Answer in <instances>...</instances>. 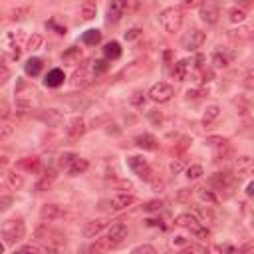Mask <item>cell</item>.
Returning <instances> with one entry per match:
<instances>
[{"label": "cell", "mask_w": 254, "mask_h": 254, "mask_svg": "<svg viewBox=\"0 0 254 254\" xmlns=\"http://www.w3.org/2000/svg\"><path fill=\"white\" fill-rule=\"evenodd\" d=\"M212 65L214 67H228V58L222 56L220 52H214L212 54Z\"/></svg>", "instance_id": "43"}, {"label": "cell", "mask_w": 254, "mask_h": 254, "mask_svg": "<svg viewBox=\"0 0 254 254\" xmlns=\"http://www.w3.org/2000/svg\"><path fill=\"white\" fill-rule=\"evenodd\" d=\"M8 77H10V71H8L6 64H2V65H0V83L4 85V83L8 81Z\"/></svg>", "instance_id": "52"}, {"label": "cell", "mask_w": 254, "mask_h": 254, "mask_svg": "<svg viewBox=\"0 0 254 254\" xmlns=\"http://www.w3.org/2000/svg\"><path fill=\"white\" fill-rule=\"evenodd\" d=\"M177 200L179 202H189L190 200V189H181L177 192Z\"/></svg>", "instance_id": "50"}, {"label": "cell", "mask_w": 254, "mask_h": 254, "mask_svg": "<svg viewBox=\"0 0 254 254\" xmlns=\"http://www.w3.org/2000/svg\"><path fill=\"white\" fill-rule=\"evenodd\" d=\"M204 40H206V34H204L202 30L190 28L189 32L183 34V38H181V48L187 50V52H196V50L204 44Z\"/></svg>", "instance_id": "4"}, {"label": "cell", "mask_w": 254, "mask_h": 254, "mask_svg": "<svg viewBox=\"0 0 254 254\" xmlns=\"http://www.w3.org/2000/svg\"><path fill=\"white\" fill-rule=\"evenodd\" d=\"M147 95H149V99L155 101V103H167V101L175 95V89H173L171 83H167V81H159V83H155V85L149 89Z\"/></svg>", "instance_id": "6"}, {"label": "cell", "mask_w": 254, "mask_h": 254, "mask_svg": "<svg viewBox=\"0 0 254 254\" xmlns=\"http://www.w3.org/2000/svg\"><path fill=\"white\" fill-rule=\"evenodd\" d=\"M42 67H44V62H42L40 58H30V60L24 64V71H26V75H32V77L40 75Z\"/></svg>", "instance_id": "22"}, {"label": "cell", "mask_w": 254, "mask_h": 254, "mask_svg": "<svg viewBox=\"0 0 254 254\" xmlns=\"http://www.w3.org/2000/svg\"><path fill=\"white\" fill-rule=\"evenodd\" d=\"M141 36V28H131L129 32H125V40H135Z\"/></svg>", "instance_id": "54"}, {"label": "cell", "mask_w": 254, "mask_h": 254, "mask_svg": "<svg viewBox=\"0 0 254 254\" xmlns=\"http://www.w3.org/2000/svg\"><path fill=\"white\" fill-rule=\"evenodd\" d=\"M12 254H42V248L38 244H24L18 250H14Z\"/></svg>", "instance_id": "38"}, {"label": "cell", "mask_w": 254, "mask_h": 254, "mask_svg": "<svg viewBox=\"0 0 254 254\" xmlns=\"http://www.w3.org/2000/svg\"><path fill=\"white\" fill-rule=\"evenodd\" d=\"M10 202H12V196L2 194V196H0V210H6V208L10 206Z\"/></svg>", "instance_id": "55"}, {"label": "cell", "mask_w": 254, "mask_h": 254, "mask_svg": "<svg viewBox=\"0 0 254 254\" xmlns=\"http://www.w3.org/2000/svg\"><path fill=\"white\" fill-rule=\"evenodd\" d=\"M18 171H26V173H36L40 169V159L38 157H22L20 161H16L14 165Z\"/></svg>", "instance_id": "18"}, {"label": "cell", "mask_w": 254, "mask_h": 254, "mask_svg": "<svg viewBox=\"0 0 254 254\" xmlns=\"http://www.w3.org/2000/svg\"><path fill=\"white\" fill-rule=\"evenodd\" d=\"M183 171H185V161H183V159H175V161L171 163V173L179 175V173H183Z\"/></svg>", "instance_id": "47"}, {"label": "cell", "mask_w": 254, "mask_h": 254, "mask_svg": "<svg viewBox=\"0 0 254 254\" xmlns=\"http://www.w3.org/2000/svg\"><path fill=\"white\" fill-rule=\"evenodd\" d=\"M143 95H145L143 91H135V93H133V97H131V103H133V105H143V101H145V97H143Z\"/></svg>", "instance_id": "53"}, {"label": "cell", "mask_w": 254, "mask_h": 254, "mask_svg": "<svg viewBox=\"0 0 254 254\" xmlns=\"http://www.w3.org/2000/svg\"><path fill=\"white\" fill-rule=\"evenodd\" d=\"M179 254H206V248L200 244H187Z\"/></svg>", "instance_id": "42"}, {"label": "cell", "mask_w": 254, "mask_h": 254, "mask_svg": "<svg viewBox=\"0 0 254 254\" xmlns=\"http://www.w3.org/2000/svg\"><path fill=\"white\" fill-rule=\"evenodd\" d=\"M228 18H230V22H234V24L244 22V20H246V10H244V8H238V6H234V8H230Z\"/></svg>", "instance_id": "33"}, {"label": "cell", "mask_w": 254, "mask_h": 254, "mask_svg": "<svg viewBox=\"0 0 254 254\" xmlns=\"http://www.w3.org/2000/svg\"><path fill=\"white\" fill-rule=\"evenodd\" d=\"M4 179H6V185H8L12 190H18V189L24 185V179H22L20 173H16V169H14V171H8Z\"/></svg>", "instance_id": "27"}, {"label": "cell", "mask_w": 254, "mask_h": 254, "mask_svg": "<svg viewBox=\"0 0 254 254\" xmlns=\"http://www.w3.org/2000/svg\"><path fill=\"white\" fill-rule=\"evenodd\" d=\"M89 169V161L87 159H81V157H77L73 163H71V167L67 169V173L71 175V177H75V175H81V173H85Z\"/></svg>", "instance_id": "26"}, {"label": "cell", "mask_w": 254, "mask_h": 254, "mask_svg": "<svg viewBox=\"0 0 254 254\" xmlns=\"http://www.w3.org/2000/svg\"><path fill=\"white\" fill-rule=\"evenodd\" d=\"M127 165L131 167V171L143 179V181H153V167L147 163V159L139 157V155H133V157H127Z\"/></svg>", "instance_id": "5"}, {"label": "cell", "mask_w": 254, "mask_h": 254, "mask_svg": "<svg viewBox=\"0 0 254 254\" xmlns=\"http://www.w3.org/2000/svg\"><path fill=\"white\" fill-rule=\"evenodd\" d=\"M250 175H254V159L250 155L238 157L236 163H234V179L240 181V179H246Z\"/></svg>", "instance_id": "7"}, {"label": "cell", "mask_w": 254, "mask_h": 254, "mask_svg": "<svg viewBox=\"0 0 254 254\" xmlns=\"http://www.w3.org/2000/svg\"><path fill=\"white\" fill-rule=\"evenodd\" d=\"M196 212H198V214H200V218H202V220H200V222H202V224H204V226H206V220H208V222H212V218H214V216H212V212H210V210H204V208H200V206H198V208H196Z\"/></svg>", "instance_id": "48"}, {"label": "cell", "mask_w": 254, "mask_h": 254, "mask_svg": "<svg viewBox=\"0 0 254 254\" xmlns=\"http://www.w3.org/2000/svg\"><path fill=\"white\" fill-rule=\"evenodd\" d=\"M0 234H2L4 246L16 244V242H20V240L26 236V224H24L22 218H8V220L2 222Z\"/></svg>", "instance_id": "1"}, {"label": "cell", "mask_w": 254, "mask_h": 254, "mask_svg": "<svg viewBox=\"0 0 254 254\" xmlns=\"http://www.w3.org/2000/svg\"><path fill=\"white\" fill-rule=\"evenodd\" d=\"M206 145H208V147H212V149H216V151H222V149H228V139L212 135V137H208V139H206Z\"/></svg>", "instance_id": "30"}, {"label": "cell", "mask_w": 254, "mask_h": 254, "mask_svg": "<svg viewBox=\"0 0 254 254\" xmlns=\"http://www.w3.org/2000/svg\"><path fill=\"white\" fill-rule=\"evenodd\" d=\"M44 44V38L40 36V34H32L30 38H28V50L30 52H36V50H40V46Z\"/></svg>", "instance_id": "39"}, {"label": "cell", "mask_w": 254, "mask_h": 254, "mask_svg": "<svg viewBox=\"0 0 254 254\" xmlns=\"http://www.w3.org/2000/svg\"><path fill=\"white\" fill-rule=\"evenodd\" d=\"M125 10H127V2H123V0H117V2H111L109 6H107V24H115V22H119L123 16H125Z\"/></svg>", "instance_id": "10"}, {"label": "cell", "mask_w": 254, "mask_h": 254, "mask_svg": "<svg viewBox=\"0 0 254 254\" xmlns=\"http://www.w3.org/2000/svg\"><path fill=\"white\" fill-rule=\"evenodd\" d=\"M91 75H93V73H87L85 65H81L79 69L73 71V75H71V85H73V87H83V85H87V83L91 81Z\"/></svg>", "instance_id": "19"}, {"label": "cell", "mask_w": 254, "mask_h": 254, "mask_svg": "<svg viewBox=\"0 0 254 254\" xmlns=\"http://www.w3.org/2000/svg\"><path fill=\"white\" fill-rule=\"evenodd\" d=\"M240 254H254V244H246V246L240 250Z\"/></svg>", "instance_id": "59"}, {"label": "cell", "mask_w": 254, "mask_h": 254, "mask_svg": "<svg viewBox=\"0 0 254 254\" xmlns=\"http://www.w3.org/2000/svg\"><path fill=\"white\" fill-rule=\"evenodd\" d=\"M244 85H246V87H254V73H248V75L244 77Z\"/></svg>", "instance_id": "56"}, {"label": "cell", "mask_w": 254, "mask_h": 254, "mask_svg": "<svg viewBox=\"0 0 254 254\" xmlns=\"http://www.w3.org/2000/svg\"><path fill=\"white\" fill-rule=\"evenodd\" d=\"M189 145H190V137H181L179 145H175V147H173V153H175V155H179V153H183Z\"/></svg>", "instance_id": "45"}, {"label": "cell", "mask_w": 254, "mask_h": 254, "mask_svg": "<svg viewBox=\"0 0 254 254\" xmlns=\"http://www.w3.org/2000/svg\"><path fill=\"white\" fill-rule=\"evenodd\" d=\"M54 179H56V173L54 171H46V175L36 183V190H46L54 183Z\"/></svg>", "instance_id": "31"}, {"label": "cell", "mask_w": 254, "mask_h": 254, "mask_svg": "<svg viewBox=\"0 0 254 254\" xmlns=\"http://www.w3.org/2000/svg\"><path fill=\"white\" fill-rule=\"evenodd\" d=\"M206 93H208V89H189L187 91V97L189 99H198V97H202Z\"/></svg>", "instance_id": "49"}, {"label": "cell", "mask_w": 254, "mask_h": 254, "mask_svg": "<svg viewBox=\"0 0 254 254\" xmlns=\"http://www.w3.org/2000/svg\"><path fill=\"white\" fill-rule=\"evenodd\" d=\"M196 194H198V198H200V200H204V202H210V204H216V202H218V198L214 196V192H212V190H208V189H204V187L196 189Z\"/></svg>", "instance_id": "35"}, {"label": "cell", "mask_w": 254, "mask_h": 254, "mask_svg": "<svg viewBox=\"0 0 254 254\" xmlns=\"http://www.w3.org/2000/svg\"><path fill=\"white\" fill-rule=\"evenodd\" d=\"M30 105H32L30 97H26V95H22V93L16 95V113H18V115H24V113L30 109Z\"/></svg>", "instance_id": "29"}, {"label": "cell", "mask_w": 254, "mask_h": 254, "mask_svg": "<svg viewBox=\"0 0 254 254\" xmlns=\"http://www.w3.org/2000/svg\"><path fill=\"white\" fill-rule=\"evenodd\" d=\"M81 42H83L85 46H95V44L101 42V32H99L97 28H89V30H85V32L81 34Z\"/></svg>", "instance_id": "23"}, {"label": "cell", "mask_w": 254, "mask_h": 254, "mask_svg": "<svg viewBox=\"0 0 254 254\" xmlns=\"http://www.w3.org/2000/svg\"><path fill=\"white\" fill-rule=\"evenodd\" d=\"M131 254H159V252H157L155 246H151V244H139V246H135V248L131 250Z\"/></svg>", "instance_id": "44"}, {"label": "cell", "mask_w": 254, "mask_h": 254, "mask_svg": "<svg viewBox=\"0 0 254 254\" xmlns=\"http://www.w3.org/2000/svg\"><path fill=\"white\" fill-rule=\"evenodd\" d=\"M163 200L161 198H155V200H147L145 204H143V210H147V212H159L161 208H163Z\"/></svg>", "instance_id": "41"}, {"label": "cell", "mask_w": 254, "mask_h": 254, "mask_svg": "<svg viewBox=\"0 0 254 254\" xmlns=\"http://www.w3.org/2000/svg\"><path fill=\"white\" fill-rule=\"evenodd\" d=\"M95 14H97V6L93 2H83L81 4V18L83 20H91V18H95Z\"/></svg>", "instance_id": "32"}, {"label": "cell", "mask_w": 254, "mask_h": 254, "mask_svg": "<svg viewBox=\"0 0 254 254\" xmlns=\"http://www.w3.org/2000/svg\"><path fill=\"white\" fill-rule=\"evenodd\" d=\"M40 216H42L44 222H56V220L65 216V208L60 206V204H54V202L52 204H44L42 210H40Z\"/></svg>", "instance_id": "9"}, {"label": "cell", "mask_w": 254, "mask_h": 254, "mask_svg": "<svg viewBox=\"0 0 254 254\" xmlns=\"http://www.w3.org/2000/svg\"><path fill=\"white\" fill-rule=\"evenodd\" d=\"M24 14H28V8H26V6H24V8H14V10L10 12V18H12V20H20Z\"/></svg>", "instance_id": "51"}, {"label": "cell", "mask_w": 254, "mask_h": 254, "mask_svg": "<svg viewBox=\"0 0 254 254\" xmlns=\"http://www.w3.org/2000/svg\"><path fill=\"white\" fill-rule=\"evenodd\" d=\"M113 248L109 236H103V238H95V242L89 246V254H107L109 250Z\"/></svg>", "instance_id": "20"}, {"label": "cell", "mask_w": 254, "mask_h": 254, "mask_svg": "<svg viewBox=\"0 0 254 254\" xmlns=\"http://www.w3.org/2000/svg\"><path fill=\"white\" fill-rule=\"evenodd\" d=\"M133 202H135V196H133V194H127V192H119V194H113V196L109 198V206H111V210H115V212L129 208Z\"/></svg>", "instance_id": "11"}, {"label": "cell", "mask_w": 254, "mask_h": 254, "mask_svg": "<svg viewBox=\"0 0 254 254\" xmlns=\"http://www.w3.org/2000/svg\"><path fill=\"white\" fill-rule=\"evenodd\" d=\"M198 14H200V20L208 26H214L218 22V16H220V10L214 2H202L198 6Z\"/></svg>", "instance_id": "8"}, {"label": "cell", "mask_w": 254, "mask_h": 254, "mask_svg": "<svg viewBox=\"0 0 254 254\" xmlns=\"http://www.w3.org/2000/svg\"><path fill=\"white\" fill-rule=\"evenodd\" d=\"M206 254H224V252H222L218 246H210V248L206 250Z\"/></svg>", "instance_id": "60"}, {"label": "cell", "mask_w": 254, "mask_h": 254, "mask_svg": "<svg viewBox=\"0 0 254 254\" xmlns=\"http://www.w3.org/2000/svg\"><path fill=\"white\" fill-rule=\"evenodd\" d=\"M175 224L181 226V228L190 230V234H194V236L200 238V240L208 238V228H206L194 214H190V212H183V214L175 216Z\"/></svg>", "instance_id": "3"}, {"label": "cell", "mask_w": 254, "mask_h": 254, "mask_svg": "<svg viewBox=\"0 0 254 254\" xmlns=\"http://www.w3.org/2000/svg\"><path fill=\"white\" fill-rule=\"evenodd\" d=\"M79 56H81V50H79L77 46H71L69 50H65V52L62 54V58H64L65 62H69V64H75V62L79 60Z\"/></svg>", "instance_id": "34"}, {"label": "cell", "mask_w": 254, "mask_h": 254, "mask_svg": "<svg viewBox=\"0 0 254 254\" xmlns=\"http://www.w3.org/2000/svg\"><path fill=\"white\" fill-rule=\"evenodd\" d=\"M135 145H137L139 149H143V151H155V149L159 147L155 135H151V133H141V135H137V137H135Z\"/></svg>", "instance_id": "17"}, {"label": "cell", "mask_w": 254, "mask_h": 254, "mask_svg": "<svg viewBox=\"0 0 254 254\" xmlns=\"http://www.w3.org/2000/svg\"><path fill=\"white\" fill-rule=\"evenodd\" d=\"M204 173H202V167L200 165H190L189 169H187V179L189 181H196V179H200Z\"/></svg>", "instance_id": "40"}, {"label": "cell", "mask_w": 254, "mask_h": 254, "mask_svg": "<svg viewBox=\"0 0 254 254\" xmlns=\"http://www.w3.org/2000/svg\"><path fill=\"white\" fill-rule=\"evenodd\" d=\"M218 115H220V107H218V105H208L206 111H204V115H202V125H204V127L210 125Z\"/></svg>", "instance_id": "28"}, {"label": "cell", "mask_w": 254, "mask_h": 254, "mask_svg": "<svg viewBox=\"0 0 254 254\" xmlns=\"http://www.w3.org/2000/svg\"><path fill=\"white\" fill-rule=\"evenodd\" d=\"M8 115H10V111H8V103H6V101H2V119L6 121V119H8Z\"/></svg>", "instance_id": "58"}, {"label": "cell", "mask_w": 254, "mask_h": 254, "mask_svg": "<svg viewBox=\"0 0 254 254\" xmlns=\"http://www.w3.org/2000/svg\"><path fill=\"white\" fill-rule=\"evenodd\" d=\"M103 56H105V60H117L119 56H121V46H119V42H107L105 46H103Z\"/></svg>", "instance_id": "24"}, {"label": "cell", "mask_w": 254, "mask_h": 254, "mask_svg": "<svg viewBox=\"0 0 254 254\" xmlns=\"http://www.w3.org/2000/svg\"><path fill=\"white\" fill-rule=\"evenodd\" d=\"M77 157H79V155H75V153H71V151H65V153H62V155H60V161H58V163H60V167L69 169V167H71V163H73Z\"/></svg>", "instance_id": "36"}, {"label": "cell", "mask_w": 254, "mask_h": 254, "mask_svg": "<svg viewBox=\"0 0 254 254\" xmlns=\"http://www.w3.org/2000/svg\"><path fill=\"white\" fill-rule=\"evenodd\" d=\"M183 20H185V12H183V8H179V6L165 8V10H161V14H159V22H161L163 30L169 32V34L179 32L181 26H183Z\"/></svg>", "instance_id": "2"}, {"label": "cell", "mask_w": 254, "mask_h": 254, "mask_svg": "<svg viewBox=\"0 0 254 254\" xmlns=\"http://www.w3.org/2000/svg\"><path fill=\"white\" fill-rule=\"evenodd\" d=\"M85 133V121H83V117H73L71 121H69V125L65 127V135H67V139L69 141H75V139H79L81 135Z\"/></svg>", "instance_id": "12"}, {"label": "cell", "mask_w": 254, "mask_h": 254, "mask_svg": "<svg viewBox=\"0 0 254 254\" xmlns=\"http://www.w3.org/2000/svg\"><path fill=\"white\" fill-rule=\"evenodd\" d=\"M107 236H109V240H111L113 248H117V246L125 240V236H127V226H125L123 222H115V224H111V226H109Z\"/></svg>", "instance_id": "13"}, {"label": "cell", "mask_w": 254, "mask_h": 254, "mask_svg": "<svg viewBox=\"0 0 254 254\" xmlns=\"http://www.w3.org/2000/svg\"><path fill=\"white\" fill-rule=\"evenodd\" d=\"M246 194H248L250 198H254V181H250V183L246 185Z\"/></svg>", "instance_id": "57"}, {"label": "cell", "mask_w": 254, "mask_h": 254, "mask_svg": "<svg viewBox=\"0 0 254 254\" xmlns=\"http://www.w3.org/2000/svg\"><path fill=\"white\" fill-rule=\"evenodd\" d=\"M107 220L105 218H95V220H89V222H85V226H83V236L85 238H95L103 228H107Z\"/></svg>", "instance_id": "15"}, {"label": "cell", "mask_w": 254, "mask_h": 254, "mask_svg": "<svg viewBox=\"0 0 254 254\" xmlns=\"http://www.w3.org/2000/svg\"><path fill=\"white\" fill-rule=\"evenodd\" d=\"M48 127H60L64 123V115L58 111V109H42L40 115H38Z\"/></svg>", "instance_id": "14"}, {"label": "cell", "mask_w": 254, "mask_h": 254, "mask_svg": "<svg viewBox=\"0 0 254 254\" xmlns=\"http://www.w3.org/2000/svg\"><path fill=\"white\" fill-rule=\"evenodd\" d=\"M208 183H210L212 187H216L218 190H222V189H230V185H232V177L226 175V173H214V175L208 179Z\"/></svg>", "instance_id": "21"}, {"label": "cell", "mask_w": 254, "mask_h": 254, "mask_svg": "<svg viewBox=\"0 0 254 254\" xmlns=\"http://www.w3.org/2000/svg\"><path fill=\"white\" fill-rule=\"evenodd\" d=\"M64 79H65L64 69L54 67V69H50V71L46 73V77H44V85H46V87H60V85L64 83Z\"/></svg>", "instance_id": "16"}, {"label": "cell", "mask_w": 254, "mask_h": 254, "mask_svg": "<svg viewBox=\"0 0 254 254\" xmlns=\"http://www.w3.org/2000/svg\"><path fill=\"white\" fill-rule=\"evenodd\" d=\"M187 69H189V60H179V62L173 65V77H175L177 81H185Z\"/></svg>", "instance_id": "25"}, {"label": "cell", "mask_w": 254, "mask_h": 254, "mask_svg": "<svg viewBox=\"0 0 254 254\" xmlns=\"http://www.w3.org/2000/svg\"><path fill=\"white\" fill-rule=\"evenodd\" d=\"M10 135H12V125H10L8 121H2V127H0V141H6Z\"/></svg>", "instance_id": "46"}, {"label": "cell", "mask_w": 254, "mask_h": 254, "mask_svg": "<svg viewBox=\"0 0 254 254\" xmlns=\"http://www.w3.org/2000/svg\"><path fill=\"white\" fill-rule=\"evenodd\" d=\"M224 254H240V252H238L234 246H226V248H224Z\"/></svg>", "instance_id": "61"}, {"label": "cell", "mask_w": 254, "mask_h": 254, "mask_svg": "<svg viewBox=\"0 0 254 254\" xmlns=\"http://www.w3.org/2000/svg\"><path fill=\"white\" fill-rule=\"evenodd\" d=\"M107 69H109V62H107V60H95L93 65H91V73H93V75H101V73H105Z\"/></svg>", "instance_id": "37"}]
</instances>
